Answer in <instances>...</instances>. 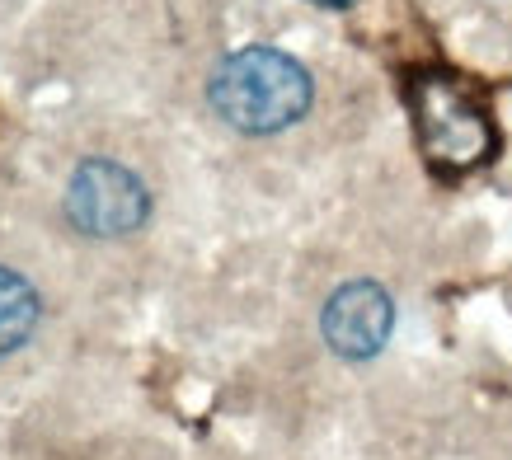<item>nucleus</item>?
Wrapping results in <instances>:
<instances>
[{
	"label": "nucleus",
	"mask_w": 512,
	"mask_h": 460,
	"mask_svg": "<svg viewBox=\"0 0 512 460\" xmlns=\"http://www.w3.org/2000/svg\"><path fill=\"white\" fill-rule=\"evenodd\" d=\"M151 212V198L132 169L113 165V160H85L71 174V193H66V216L76 221L85 235H127L137 230Z\"/></svg>",
	"instance_id": "obj_2"
},
{
	"label": "nucleus",
	"mask_w": 512,
	"mask_h": 460,
	"mask_svg": "<svg viewBox=\"0 0 512 460\" xmlns=\"http://www.w3.org/2000/svg\"><path fill=\"white\" fill-rule=\"evenodd\" d=\"M419 127H423L428 155L437 165H456V169L484 160L489 141H494L484 113L451 80H423L419 85Z\"/></svg>",
	"instance_id": "obj_3"
},
{
	"label": "nucleus",
	"mask_w": 512,
	"mask_h": 460,
	"mask_svg": "<svg viewBox=\"0 0 512 460\" xmlns=\"http://www.w3.org/2000/svg\"><path fill=\"white\" fill-rule=\"evenodd\" d=\"M320 5H343V0H320Z\"/></svg>",
	"instance_id": "obj_6"
},
{
	"label": "nucleus",
	"mask_w": 512,
	"mask_h": 460,
	"mask_svg": "<svg viewBox=\"0 0 512 460\" xmlns=\"http://www.w3.org/2000/svg\"><path fill=\"white\" fill-rule=\"evenodd\" d=\"M320 329H325V343L339 357L362 362V357H376L386 348L390 329H395V306L376 282H348L329 296Z\"/></svg>",
	"instance_id": "obj_4"
},
{
	"label": "nucleus",
	"mask_w": 512,
	"mask_h": 460,
	"mask_svg": "<svg viewBox=\"0 0 512 460\" xmlns=\"http://www.w3.org/2000/svg\"><path fill=\"white\" fill-rule=\"evenodd\" d=\"M212 108L240 132H282L311 108V76L278 47H245L217 66Z\"/></svg>",
	"instance_id": "obj_1"
},
{
	"label": "nucleus",
	"mask_w": 512,
	"mask_h": 460,
	"mask_svg": "<svg viewBox=\"0 0 512 460\" xmlns=\"http://www.w3.org/2000/svg\"><path fill=\"white\" fill-rule=\"evenodd\" d=\"M38 324V296L19 273L0 268V357L15 353Z\"/></svg>",
	"instance_id": "obj_5"
}]
</instances>
